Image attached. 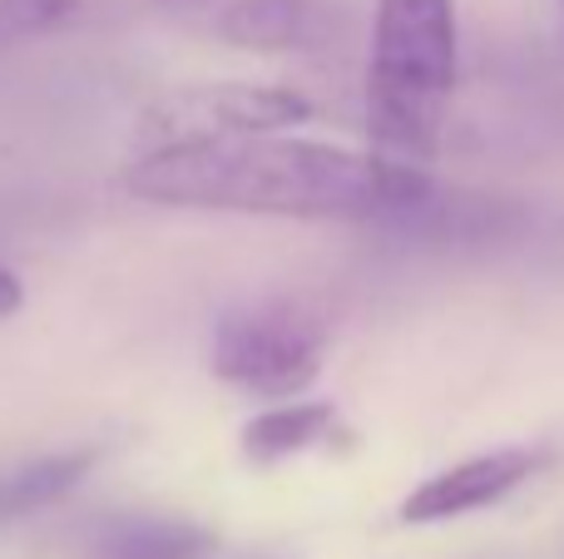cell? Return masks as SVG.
<instances>
[{
    "label": "cell",
    "instance_id": "obj_5",
    "mask_svg": "<svg viewBox=\"0 0 564 559\" xmlns=\"http://www.w3.org/2000/svg\"><path fill=\"white\" fill-rule=\"evenodd\" d=\"M535 465H540L535 451H490V456H476V461H460L451 471L421 481L401 501V520L436 525V520H456V515H470V511H486V505L506 501L520 481H530Z\"/></svg>",
    "mask_w": 564,
    "mask_h": 559
},
{
    "label": "cell",
    "instance_id": "obj_1",
    "mask_svg": "<svg viewBox=\"0 0 564 559\" xmlns=\"http://www.w3.org/2000/svg\"><path fill=\"white\" fill-rule=\"evenodd\" d=\"M124 188L164 208L273 218H387L411 213L431 198L421 164L278 134L149 149L124 168Z\"/></svg>",
    "mask_w": 564,
    "mask_h": 559
},
{
    "label": "cell",
    "instance_id": "obj_6",
    "mask_svg": "<svg viewBox=\"0 0 564 559\" xmlns=\"http://www.w3.org/2000/svg\"><path fill=\"white\" fill-rule=\"evenodd\" d=\"M218 35L238 50H327L341 35V15L322 0H234L218 15Z\"/></svg>",
    "mask_w": 564,
    "mask_h": 559
},
{
    "label": "cell",
    "instance_id": "obj_7",
    "mask_svg": "<svg viewBox=\"0 0 564 559\" xmlns=\"http://www.w3.org/2000/svg\"><path fill=\"white\" fill-rule=\"evenodd\" d=\"M337 431L341 421L332 402H288V406H273V412H258L243 426V456L253 465H278L288 456H302L312 446L332 441Z\"/></svg>",
    "mask_w": 564,
    "mask_h": 559
},
{
    "label": "cell",
    "instance_id": "obj_8",
    "mask_svg": "<svg viewBox=\"0 0 564 559\" xmlns=\"http://www.w3.org/2000/svg\"><path fill=\"white\" fill-rule=\"evenodd\" d=\"M214 550V535L194 520H164V515H129L115 520L95 540L89 559H204Z\"/></svg>",
    "mask_w": 564,
    "mask_h": 559
},
{
    "label": "cell",
    "instance_id": "obj_4",
    "mask_svg": "<svg viewBox=\"0 0 564 559\" xmlns=\"http://www.w3.org/2000/svg\"><path fill=\"white\" fill-rule=\"evenodd\" d=\"M302 119H312V99L288 85H184L144 109L134 139L139 154H149L228 134H278Z\"/></svg>",
    "mask_w": 564,
    "mask_h": 559
},
{
    "label": "cell",
    "instance_id": "obj_3",
    "mask_svg": "<svg viewBox=\"0 0 564 559\" xmlns=\"http://www.w3.org/2000/svg\"><path fill=\"white\" fill-rule=\"evenodd\" d=\"M327 322L302 297H263V303L234 307L214 332V376L238 392L288 402L307 392L322 372Z\"/></svg>",
    "mask_w": 564,
    "mask_h": 559
},
{
    "label": "cell",
    "instance_id": "obj_10",
    "mask_svg": "<svg viewBox=\"0 0 564 559\" xmlns=\"http://www.w3.org/2000/svg\"><path fill=\"white\" fill-rule=\"evenodd\" d=\"M79 0H0V50L20 45V40H35L59 30L65 20H75Z\"/></svg>",
    "mask_w": 564,
    "mask_h": 559
},
{
    "label": "cell",
    "instance_id": "obj_12",
    "mask_svg": "<svg viewBox=\"0 0 564 559\" xmlns=\"http://www.w3.org/2000/svg\"><path fill=\"white\" fill-rule=\"evenodd\" d=\"M560 30H564V0H560Z\"/></svg>",
    "mask_w": 564,
    "mask_h": 559
},
{
    "label": "cell",
    "instance_id": "obj_9",
    "mask_svg": "<svg viewBox=\"0 0 564 559\" xmlns=\"http://www.w3.org/2000/svg\"><path fill=\"white\" fill-rule=\"evenodd\" d=\"M89 465H95V451H59V456H40V461L6 471L0 475V525L55 505L59 495H69L85 481Z\"/></svg>",
    "mask_w": 564,
    "mask_h": 559
},
{
    "label": "cell",
    "instance_id": "obj_11",
    "mask_svg": "<svg viewBox=\"0 0 564 559\" xmlns=\"http://www.w3.org/2000/svg\"><path fill=\"white\" fill-rule=\"evenodd\" d=\"M20 297H25L20 293V277L10 273V267H0V322H6L10 313H20Z\"/></svg>",
    "mask_w": 564,
    "mask_h": 559
},
{
    "label": "cell",
    "instance_id": "obj_2",
    "mask_svg": "<svg viewBox=\"0 0 564 559\" xmlns=\"http://www.w3.org/2000/svg\"><path fill=\"white\" fill-rule=\"evenodd\" d=\"M456 89V6L451 0H377L367 69V129L401 164H426L441 144Z\"/></svg>",
    "mask_w": 564,
    "mask_h": 559
}]
</instances>
